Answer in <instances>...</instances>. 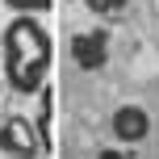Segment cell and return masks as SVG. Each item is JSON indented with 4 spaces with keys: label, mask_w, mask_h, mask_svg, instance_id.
Returning a JSON list of instances; mask_svg holds the SVG:
<instances>
[{
    "label": "cell",
    "mask_w": 159,
    "mask_h": 159,
    "mask_svg": "<svg viewBox=\"0 0 159 159\" xmlns=\"http://www.w3.org/2000/svg\"><path fill=\"white\" fill-rule=\"evenodd\" d=\"M55 46L38 17H13L0 34V75L17 96H34L46 88Z\"/></svg>",
    "instance_id": "cell-1"
},
{
    "label": "cell",
    "mask_w": 159,
    "mask_h": 159,
    "mask_svg": "<svg viewBox=\"0 0 159 159\" xmlns=\"http://www.w3.org/2000/svg\"><path fill=\"white\" fill-rule=\"evenodd\" d=\"M0 151L13 155V159H34L42 151V138H38V130H34V121H25L21 113L4 117V126H0Z\"/></svg>",
    "instance_id": "cell-2"
},
{
    "label": "cell",
    "mask_w": 159,
    "mask_h": 159,
    "mask_svg": "<svg viewBox=\"0 0 159 159\" xmlns=\"http://www.w3.org/2000/svg\"><path fill=\"white\" fill-rule=\"evenodd\" d=\"M147 113L138 109V105H121L117 113H113V134L121 138V143H138V138H147Z\"/></svg>",
    "instance_id": "cell-3"
},
{
    "label": "cell",
    "mask_w": 159,
    "mask_h": 159,
    "mask_svg": "<svg viewBox=\"0 0 159 159\" xmlns=\"http://www.w3.org/2000/svg\"><path fill=\"white\" fill-rule=\"evenodd\" d=\"M71 50H75L80 67H101L105 63V34H80Z\"/></svg>",
    "instance_id": "cell-4"
},
{
    "label": "cell",
    "mask_w": 159,
    "mask_h": 159,
    "mask_svg": "<svg viewBox=\"0 0 159 159\" xmlns=\"http://www.w3.org/2000/svg\"><path fill=\"white\" fill-rule=\"evenodd\" d=\"M8 8H13V17H38V13H46L55 0H4Z\"/></svg>",
    "instance_id": "cell-5"
},
{
    "label": "cell",
    "mask_w": 159,
    "mask_h": 159,
    "mask_svg": "<svg viewBox=\"0 0 159 159\" xmlns=\"http://www.w3.org/2000/svg\"><path fill=\"white\" fill-rule=\"evenodd\" d=\"M84 4H88V13H96V17H117L130 0H84Z\"/></svg>",
    "instance_id": "cell-6"
},
{
    "label": "cell",
    "mask_w": 159,
    "mask_h": 159,
    "mask_svg": "<svg viewBox=\"0 0 159 159\" xmlns=\"http://www.w3.org/2000/svg\"><path fill=\"white\" fill-rule=\"evenodd\" d=\"M101 159H121V155H113V151H105V155H101Z\"/></svg>",
    "instance_id": "cell-7"
}]
</instances>
